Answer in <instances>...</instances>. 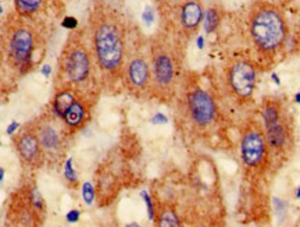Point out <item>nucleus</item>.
<instances>
[{
	"instance_id": "obj_13",
	"label": "nucleus",
	"mask_w": 300,
	"mask_h": 227,
	"mask_svg": "<svg viewBox=\"0 0 300 227\" xmlns=\"http://www.w3.org/2000/svg\"><path fill=\"white\" fill-rule=\"evenodd\" d=\"M124 79L128 89L135 95H143L152 88V71L150 59L143 53H133L125 60Z\"/></svg>"
},
{
	"instance_id": "obj_26",
	"label": "nucleus",
	"mask_w": 300,
	"mask_h": 227,
	"mask_svg": "<svg viewBox=\"0 0 300 227\" xmlns=\"http://www.w3.org/2000/svg\"><path fill=\"white\" fill-rule=\"evenodd\" d=\"M18 128H20V124H18L17 121H13V123H11V124H10V126L7 127V133L8 134H13V133L17 131Z\"/></svg>"
},
{
	"instance_id": "obj_11",
	"label": "nucleus",
	"mask_w": 300,
	"mask_h": 227,
	"mask_svg": "<svg viewBox=\"0 0 300 227\" xmlns=\"http://www.w3.org/2000/svg\"><path fill=\"white\" fill-rule=\"evenodd\" d=\"M240 153L244 166L249 169H257L264 166L268 157V145L265 140L264 128L258 123H253L246 128L242 137Z\"/></svg>"
},
{
	"instance_id": "obj_19",
	"label": "nucleus",
	"mask_w": 300,
	"mask_h": 227,
	"mask_svg": "<svg viewBox=\"0 0 300 227\" xmlns=\"http://www.w3.org/2000/svg\"><path fill=\"white\" fill-rule=\"evenodd\" d=\"M64 178L71 187H77L78 185L77 173L72 167V159H67L65 163H64Z\"/></svg>"
},
{
	"instance_id": "obj_2",
	"label": "nucleus",
	"mask_w": 300,
	"mask_h": 227,
	"mask_svg": "<svg viewBox=\"0 0 300 227\" xmlns=\"http://www.w3.org/2000/svg\"><path fill=\"white\" fill-rule=\"evenodd\" d=\"M36 18L10 14L0 28V46L10 66L25 74L32 67L36 50L43 41L42 22Z\"/></svg>"
},
{
	"instance_id": "obj_32",
	"label": "nucleus",
	"mask_w": 300,
	"mask_h": 227,
	"mask_svg": "<svg viewBox=\"0 0 300 227\" xmlns=\"http://www.w3.org/2000/svg\"><path fill=\"white\" fill-rule=\"evenodd\" d=\"M298 198H300V188H299V191H298Z\"/></svg>"
},
{
	"instance_id": "obj_1",
	"label": "nucleus",
	"mask_w": 300,
	"mask_h": 227,
	"mask_svg": "<svg viewBox=\"0 0 300 227\" xmlns=\"http://www.w3.org/2000/svg\"><path fill=\"white\" fill-rule=\"evenodd\" d=\"M86 32L100 73L112 81L124 77L126 60L124 15L103 0H95L89 10Z\"/></svg>"
},
{
	"instance_id": "obj_28",
	"label": "nucleus",
	"mask_w": 300,
	"mask_h": 227,
	"mask_svg": "<svg viewBox=\"0 0 300 227\" xmlns=\"http://www.w3.org/2000/svg\"><path fill=\"white\" fill-rule=\"evenodd\" d=\"M42 71H43V74H45L46 77H49V74H50V67H49V66H43Z\"/></svg>"
},
{
	"instance_id": "obj_4",
	"label": "nucleus",
	"mask_w": 300,
	"mask_h": 227,
	"mask_svg": "<svg viewBox=\"0 0 300 227\" xmlns=\"http://www.w3.org/2000/svg\"><path fill=\"white\" fill-rule=\"evenodd\" d=\"M95 64L96 62L92 53L88 32L85 34V31L72 29L59 57L55 89L75 88L79 91L91 92L86 91L85 86L91 82L93 77Z\"/></svg>"
},
{
	"instance_id": "obj_8",
	"label": "nucleus",
	"mask_w": 300,
	"mask_h": 227,
	"mask_svg": "<svg viewBox=\"0 0 300 227\" xmlns=\"http://www.w3.org/2000/svg\"><path fill=\"white\" fill-rule=\"evenodd\" d=\"M263 120L268 149L275 155H284L292 142V131L279 100H265L263 106Z\"/></svg>"
},
{
	"instance_id": "obj_29",
	"label": "nucleus",
	"mask_w": 300,
	"mask_h": 227,
	"mask_svg": "<svg viewBox=\"0 0 300 227\" xmlns=\"http://www.w3.org/2000/svg\"><path fill=\"white\" fill-rule=\"evenodd\" d=\"M197 41H199V48H203V38H202V36H199V39H197Z\"/></svg>"
},
{
	"instance_id": "obj_24",
	"label": "nucleus",
	"mask_w": 300,
	"mask_h": 227,
	"mask_svg": "<svg viewBox=\"0 0 300 227\" xmlns=\"http://www.w3.org/2000/svg\"><path fill=\"white\" fill-rule=\"evenodd\" d=\"M142 195H143V198H145V202L147 204V209H149V216H150V219H153V218H154V211H153V205H152V201H150V198L147 197L146 192H143Z\"/></svg>"
},
{
	"instance_id": "obj_21",
	"label": "nucleus",
	"mask_w": 300,
	"mask_h": 227,
	"mask_svg": "<svg viewBox=\"0 0 300 227\" xmlns=\"http://www.w3.org/2000/svg\"><path fill=\"white\" fill-rule=\"evenodd\" d=\"M82 195H84L85 202L88 205H91L92 202H93V199H95V190H93L91 183H85L84 188H82Z\"/></svg>"
},
{
	"instance_id": "obj_12",
	"label": "nucleus",
	"mask_w": 300,
	"mask_h": 227,
	"mask_svg": "<svg viewBox=\"0 0 300 227\" xmlns=\"http://www.w3.org/2000/svg\"><path fill=\"white\" fill-rule=\"evenodd\" d=\"M14 147L21 162L29 169H39L46 163V156L32 124H27L14 137Z\"/></svg>"
},
{
	"instance_id": "obj_22",
	"label": "nucleus",
	"mask_w": 300,
	"mask_h": 227,
	"mask_svg": "<svg viewBox=\"0 0 300 227\" xmlns=\"http://www.w3.org/2000/svg\"><path fill=\"white\" fill-rule=\"evenodd\" d=\"M143 21L146 22L147 25H150L154 20V10L152 7H147L145 8V11H143Z\"/></svg>"
},
{
	"instance_id": "obj_14",
	"label": "nucleus",
	"mask_w": 300,
	"mask_h": 227,
	"mask_svg": "<svg viewBox=\"0 0 300 227\" xmlns=\"http://www.w3.org/2000/svg\"><path fill=\"white\" fill-rule=\"evenodd\" d=\"M228 84L232 92L240 99H247L256 85V70L249 62L237 60L228 69Z\"/></svg>"
},
{
	"instance_id": "obj_9",
	"label": "nucleus",
	"mask_w": 300,
	"mask_h": 227,
	"mask_svg": "<svg viewBox=\"0 0 300 227\" xmlns=\"http://www.w3.org/2000/svg\"><path fill=\"white\" fill-rule=\"evenodd\" d=\"M202 0H181L171 11L163 15L166 29L181 38H190L200 27L203 20Z\"/></svg>"
},
{
	"instance_id": "obj_10",
	"label": "nucleus",
	"mask_w": 300,
	"mask_h": 227,
	"mask_svg": "<svg viewBox=\"0 0 300 227\" xmlns=\"http://www.w3.org/2000/svg\"><path fill=\"white\" fill-rule=\"evenodd\" d=\"M185 106L189 120L195 127L207 128L211 126L217 116V106L209 91L199 85H192L186 89Z\"/></svg>"
},
{
	"instance_id": "obj_31",
	"label": "nucleus",
	"mask_w": 300,
	"mask_h": 227,
	"mask_svg": "<svg viewBox=\"0 0 300 227\" xmlns=\"http://www.w3.org/2000/svg\"><path fill=\"white\" fill-rule=\"evenodd\" d=\"M296 102H299V103H300V93L298 95V96H296Z\"/></svg>"
},
{
	"instance_id": "obj_18",
	"label": "nucleus",
	"mask_w": 300,
	"mask_h": 227,
	"mask_svg": "<svg viewBox=\"0 0 300 227\" xmlns=\"http://www.w3.org/2000/svg\"><path fill=\"white\" fill-rule=\"evenodd\" d=\"M220 20H221V17H220L218 10L214 7L209 8L207 13H206V18H204V29H206V32L207 34L214 32L217 27H218V24H220Z\"/></svg>"
},
{
	"instance_id": "obj_27",
	"label": "nucleus",
	"mask_w": 300,
	"mask_h": 227,
	"mask_svg": "<svg viewBox=\"0 0 300 227\" xmlns=\"http://www.w3.org/2000/svg\"><path fill=\"white\" fill-rule=\"evenodd\" d=\"M152 121H153V123H166V121H167V117L159 113L154 116L153 119H152Z\"/></svg>"
},
{
	"instance_id": "obj_25",
	"label": "nucleus",
	"mask_w": 300,
	"mask_h": 227,
	"mask_svg": "<svg viewBox=\"0 0 300 227\" xmlns=\"http://www.w3.org/2000/svg\"><path fill=\"white\" fill-rule=\"evenodd\" d=\"M79 219V212L78 211H70V212L67 213V220L70 222V223H75Z\"/></svg>"
},
{
	"instance_id": "obj_16",
	"label": "nucleus",
	"mask_w": 300,
	"mask_h": 227,
	"mask_svg": "<svg viewBox=\"0 0 300 227\" xmlns=\"http://www.w3.org/2000/svg\"><path fill=\"white\" fill-rule=\"evenodd\" d=\"M46 0H14V10L22 17L36 18L45 7Z\"/></svg>"
},
{
	"instance_id": "obj_23",
	"label": "nucleus",
	"mask_w": 300,
	"mask_h": 227,
	"mask_svg": "<svg viewBox=\"0 0 300 227\" xmlns=\"http://www.w3.org/2000/svg\"><path fill=\"white\" fill-rule=\"evenodd\" d=\"M63 25L65 27V28H68L72 31V29H75V27H77V20L72 18V17H67V18L64 20Z\"/></svg>"
},
{
	"instance_id": "obj_6",
	"label": "nucleus",
	"mask_w": 300,
	"mask_h": 227,
	"mask_svg": "<svg viewBox=\"0 0 300 227\" xmlns=\"http://www.w3.org/2000/svg\"><path fill=\"white\" fill-rule=\"evenodd\" d=\"M46 216V205L35 183L22 185L11 197L7 220L15 226H39Z\"/></svg>"
},
{
	"instance_id": "obj_15",
	"label": "nucleus",
	"mask_w": 300,
	"mask_h": 227,
	"mask_svg": "<svg viewBox=\"0 0 300 227\" xmlns=\"http://www.w3.org/2000/svg\"><path fill=\"white\" fill-rule=\"evenodd\" d=\"M91 99H93L91 93H79L77 99L71 103V106L60 117L65 127L68 128L70 134L77 133L78 130H81L88 123L92 106Z\"/></svg>"
},
{
	"instance_id": "obj_20",
	"label": "nucleus",
	"mask_w": 300,
	"mask_h": 227,
	"mask_svg": "<svg viewBox=\"0 0 300 227\" xmlns=\"http://www.w3.org/2000/svg\"><path fill=\"white\" fill-rule=\"evenodd\" d=\"M180 1L181 0H156V4L160 10V15L163 17V15L167 14L168 11H171Z\"/></svg>"
},
{
	"instance_id": "obj_7",
	"label": "nucleus",
	"mask_w": 300,
	"mask_h": 227,
	"mask_svg": "<svg viewBox=\"0 0 300 227\" xmlns=\"http://www.w3.org/2000/svg\"><path fill=\"white\" fill-rule=\"evenodd\" d=\"M31 124L35 128L39 142L42 145L46 163L60 162L67 151L68 137L71 135L63 120L49 110Z\"/></svg>"
},
{
	"instance_id": "obj_17",
	"label": "nucleus",
	"mask_w": 300,
	"mask_h": 227,
	"mask_svg": "<svg viewBox=\"0 0 300 227\" xmlns=\"http://www.w3.org/2000/svg\"><path fill=\"white\" fill-rule=\"evenodd\" d=\"M156 220L159 226H180V218L173 208H160L156 211Z\"/></svg>"
},
{
	"instance_id": "obj_3",
	"label": "nucleus",
	"mask_w": 300,
	"mask_h": 227,
	"mask_svg": "<svg viewBox=\"0 0 300 227\" xmlns=\"http://www.w3.org/2000/svg\"><path fill=\"white\" fill-rule=\"evenodd\" d=\"M181 36L164 29L154 36L150 45V91L161 100L173 98L181 77L182 52L178 45Z\"/></svg>"
},
{
	"instance_id": "obj_5",
	"label": "nucleus",
	"mask_w": 300,
	"mask_h": 227,
	"mask_svg": "<svg viewBox=\"0 0 300 227\" xmlns=\"http://www.w3.org/2000/svg\"><path fill=\"white\" fill-rule=\"evenodd\" d=\"M247 27L251 41L264 53H272L281 48L286 36V24L281 8L271 1L258 0L247 13Z\"/></svg>"
},
{
	"instance_id": "obj_30",
	"label": "nucleus",
	"mask_w": 300,
	"mask_h": 227,
	"mask_svg": "<svg viewBox=\"0 0 300 227\" xmlns=\"http://www.w3.org/2000/svg\"><path fill=\"white\" fill-rule=\"evenodd\" d=\"M3 176H4V170L0 167V181H1V178H3Z\"/></svg>"
}]
</instances>
